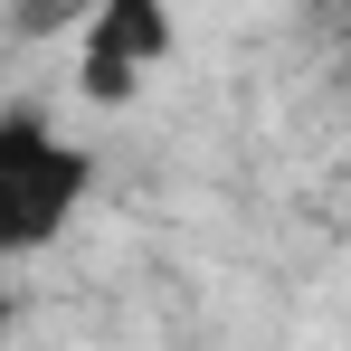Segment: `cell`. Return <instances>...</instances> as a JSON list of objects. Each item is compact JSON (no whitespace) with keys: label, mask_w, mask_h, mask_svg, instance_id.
<instances>
[{"label":"cell","mask_w":351,"mask_h":351,"mask_svg":"<svg viewBox=\"0 0 351 351\" xmlns=\"http://www.w3.org/2000/svg\"><path fill=\"white\" fill-rule=\"evenodd\" d=\"M95 199V152L66 143L58 114L38 105H0V266L58 247Z\"/></svg>","instance_id":"6da1fadb"},{"label":"cell","mask_w":351,"mask_h":351,"mask_svg":"<svg viewBox=\"0 0 351 351\" xmlns=\"http://www.w3.org/2000/svg\"><path fill=\"white\" fill-rule=\"evenodd\" d=\"M171 48H180L171 0H95L86 29H76V95L86 105H133L171 66Z\"/></svg>","instance_id":"7a4b0ae2"},{"label":"cell","mask_w":351,"mask_h":351,"mask_svg":"<svg viewBox=\"0 0 351 351\" xmlns=\"http://www.w3.org/2000/svg\"><path fill=\"white\" fill-rule=\"evenodd\" d=\"M86 10H95V0H10V29H19V38H76V29H86Z\"/></svg>","instance_id":"3957f363"},{"label":"cell","mask_w":351,"mask_h":351,"mask_svg":"<svg viewBox=\"0 0 351 351\" xmlns=\"http://www.w3.org/2000/svg\"><path fill=\"white\" fill-rule=\"evenodd\" d=\"M10 313H19V304H10V285H0V332H10Z\"/></svg>","instance_id":"277c9868"},{"label":"cell","mask_w":351,"mask_h":351,"mask_svg":"<svg viewBox=\"0 0 351 351\" xmlns=\"http://www.w3.org/2000/svg\"><path fill=\"white\" fill-rule=\"evenodd\" d=\"M323 10H332V19H351V0H323Z\"/></svg>","instance_id":"5b68a950"}]
</instances>
